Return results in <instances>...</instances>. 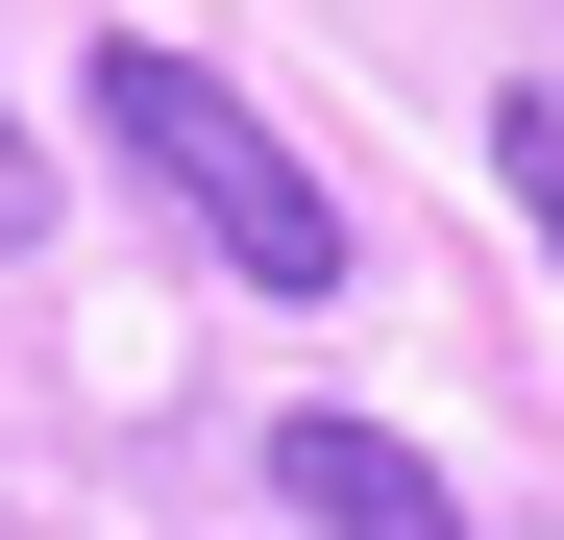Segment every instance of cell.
Wrapping results in <instances>:
<instances>
[{"label": "cell", "instance_id": "2", "mask_svg": "<svg viewBox=\"0 0 564 540\" xmlns=\"http://www.w3.org/2000/svg\"><path fill=\"white\" fill-rule=\"evenodd\" d=\"M270 516H319V540H466V492L393 418H270Z\"/></svg>", "mask_w": 564, "mask_h": 540}, {"label": "cell", "instance_id": "1", "mask_svg": "<svg viewBox=\"0 0 564 540\" xmlns=\"http://www.w3.org/2000/svg\"><path fill=\"white\" fill-rule=\"evenodd\" d=\"M99 148H123L148 197L246 270V295H344V197L270 148V99H246V74H197V50H148V25H123V50H99Z\"/></svg>", "mask_w": 564, "mask_h": 540}, {"label": "cell", "instance_id": "3", "mask_svg": "<svg viewBox=\"0 0 564 540\" xmlns=\"http://www.w3.org/2000/svg\"><path fill=\"white\" fill-rule=\"evenodd\" d=\"M491 197L564 246V74H491Z\"/></svg>", "mask_w": 564, "mask_h": 540}, {"label": "cell", "instance_id": "4", "mask_svg": "<svg viewBox=\"0 0 564 540\" xmlns=\"http://www.w3.org/2000/svg\"><path fill=\"white\" fill-rule=\"evenodd\" d=\"M0 246H50V148L25 123H0Z\"/></svg>", "mask_w": 564, "mask_h": 540}]
</instances>
